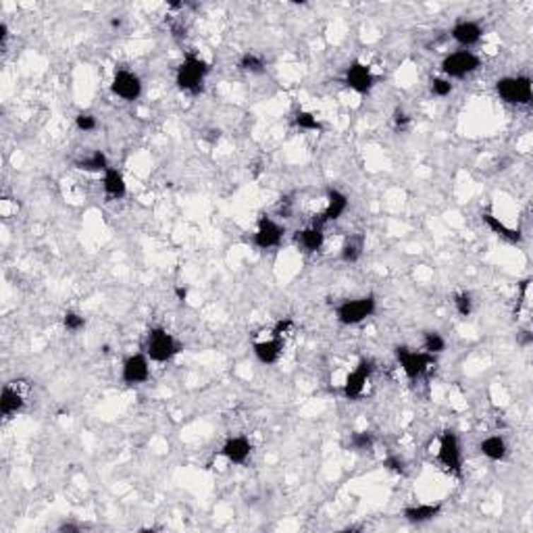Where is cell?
<instances>
[{"instance_id":"6da1fadb","label":"cell","mask_w":533,"mask_h":533,"mask_svg":"<svg viewBox=\"0 0 533 533\" xmlns=\"http://www.w3.org/2000/svg\"><path fill=\"white\" fill-rule=\"evenodd\" d=\"M211 67L209 63L194 54V52H188L182 61V65L177 67V74H175V83L182 92L186 94H200L204 90V81H206V76H209Z\"/></svg>"},{"instance_id":"7a4b0ae2","label":"cell","mask_w":533,"mask_h":533,"mask_svg":"<svg viewBox=\"0 0 533 533\" xmlns=\"http://www.w3.org/2000/svg\"><path fill=\"white\" fill-rule=\"evenodd\" d=\"M496 94L506 105L515 107H527L533 100V83L527 76H508L500 77L496 81Z\"/></svg>"},{"instance_id":"3957f363","label":"cell","mask_w":533,"mask_h":533,"mask_svg":"<svg viewBox=\"0 0 533 533\" xmlns=\"http://www.w3.org/2000/svg\"><path fill=\"white\" fill-rule=\"evenodd\" d=\"M182 352V344L165 327H153L146 336V356L154 363H169Z\"/></svg>"},{"instance_id":"277c9868","label":"cell","mask_w":533,"mask_h":533,"mask_svg":"<svg viewBox=\"0 0 533 533\" xmlns=\"http://www.w3.org/2000/svg\"><path fill=\"white\" fill-rule=\"evenodd\" d=\"M377 310V300L375 296H363V298H352V300H344L336 306V319L342 325H358L363 321H367L369 317H373V312Z\"/></svg>"},{"instance_id":"5b68a950","label":"cell","mask_w":533,"mask_h":533,"mask_svg":"<svg viewBox=\"0 0 533 533\" xmlns=\"http://www.w3.org/2000/svg\"><path fill=\"white\" fill-rule=\"evenodd\" d=\"M396 358L409 380H419L431 367H433V356L427 354L425 350H413L409 346H396Z\"/></svg>"},{"instance_id":"8992f818","label":"cell","mask_w":533,"mask_h":533,"mask_svg":"<svg viewBox=\"0 0 533 533\" xmlns=\"http://www.w3.org/2000/svg\"><path fill=\"white\" fill-rule=\"evenodd\" d=\"M481 67V59L471 50H457L444 57L442 61V74L448 79H462V77L475 74Z\"/></svg>"},{"instance_id":"52a82bcc","label":"cell","mask_w":533,"mask_h":533,"mask_svg":"<svg viewBox=\"0 0 533 533\" xmlns=\"http://www.w3.org/2000/svg\"><path fill=\"white\" fill-rule=\"evenodd\" d=\"M438 460L446 471H450L455 475H462V448H460L458 435L452 429H448L440 435Z\"/></svg>"},{"instance_id":"ba28073f","label":"cell","mask_w":533,"mask_h":533,"mask_svg":"<svg viewBox=\"0 0 533 533\" xmlns=\"http://www.w3.org/2000/svg\"><path fill=\"white\" fill-rule=\"evenodd\" d=\"M121 380L125 385H142L151 380V358L146 352L129 354L121 367Z\"/></svg>"},{"instance_id":"9c48e42d","label":"cell","mask_w":533,"mask_h":533,"mask_svg":"<svg viewBox=\"0 0 533 533\" xmlns=\"http://www.w3.org/2000/svg\"><path fill=\"white\" fill-rule=\"evenodd\" d=\"M111 92L123 102H134L142 96V79L129 69H119L111 81Z\"/></svg>"},{"instance_id":"30bf717a","label":"cell","mask_w":533,"mask_h":533,"mask_svg":"<svg viewBox=\"0 0 533 533\" xmlns=\"http://www.w3.org/2000/svg\"><path fill=\"white\" fill-rule=\"evenodd\" d=\"M371 373H373V363L363 358L344 381V396L346 400H358L365 390H367V383L371 380Z\"/></svg>"},{"instance_id":"8fae6325","label":"cell","mask_w":533,"mask_h":533,"mask_svg":"<svg viewBox=\"0 0 533 533\" xmlns=\"http://www.w3.org/2000/svg\"><path fill=\"white\" fill-rule=\"evenodd\" d=\"M344 81H346V86H348L352 92H356V94H367V92H371V88L375 86L377 77L373 76L371 67H367L365 63L352 61V63L348 65L346 74H344Z\"/></svg>"},{"instance_id":"7c38bea8","label":"cell","mask_w":533,"mask_h":533,"mask_svg":"<svg viewBox=\"0 0 533 533\" xmlns=\"http://www.w3.org/2000/svg\"><path fill=\"white\" fill-rule=\"evenodd\" d=\"M281 240H283V228L277 221H273L271 217L263 215L257 226L254 246L261 250H271V248H277L281 244Z\"/></svg>"},{"instance_id":"4fadbf2b","label":"cell","mask_w":533,"mask_h":533,"mask_svg":"<svg viewBox=\"0 0 533 533\" xmlns=\"http://www.w3.org/2000/svg\"><path fill=\"white\" fill-rule=\"evenodd\" d=\"M252 452V444L246 435H231L221 446V455L228 458L231 464H244Z\"/></svg>"},{"instance_id":"5bb4252c","label":"cell","mask_w":533,"mask_h":533,"mask_svg":"<svg viewBox=\"0 0 533 533\" xmlns=\"http://www.w3.org/2000/svg\"><path fill=\"white\" fill-rule=\"evenodd\" d=\"M348 206H350V200H348V196L344 192L334 190V188L327 190V204H325V211L321 213V219L317 223L323 228L325 223L338 221L344 213L348 211Z\"/></svg>"},{"instance_id":"9a60e30c","label":"cell","mask_w":533,"mask_h":533,"mask_svg":"<svg viewBox=\"0 0 533 533\" xmlns=\"http://www.w3.org/2000/svg\"><path fill=\"white\" fill-rule=\"evenodd\" d=\"M450 36H452V40H455L457 44H460V46L467 50V48H471V46H475V44L481 42L484 30H481V25H479L477 21L464 19V21H458L457 25L452 28Z\"/></svg>"},{"instance_id":"2e32d148","label":"cell","mask_w":533,"mask_h":533,"mask_svg":"<svg viewBox=\"0 0 533 533\" xmlns=\"http://www.w3.org/2000/svg\"><path fill=\"white\" fill-rule=\"evenodd\" d=\"M252 352H254V356H257L259 363H263V365H275V363L281 358V354H283V340L271 336L269 340L254 342Z\"/></svg>"},{"instance_id":"e0dca14e","label":"cell","mask_w":533,"mask_h":533,"mask_svg":"<svg viewBox=\"0 0 533 533\" xmlns=\"http://www.w3.org/2000/svg\"><path fill=\"white\" fill-rule=\"evenodd\" d=\"M23 404H25L23 394L17 387H13L11 383H6L2 387V394H0V413H2V417H6V419L15 417L17 413L23 411Z\"/></svg>"},{"instance_id":"ac0fdd59","label":"cell","mask_w":533,"mask_h":533,"mask_svg":"<svg viewBox=\"0 0 533 533\" xmlns=\"http://www.w3.org/2000/svg\"><path fill=\"white\" fill-rule=\"evenodd\" d=\"M296 242H298V246H300L305 252H308V254L319 252V250L323 248V242H325L323 228H321L319 223H315V226H308V228L300 229V231L296 233Z\"/></svg>"},{"instance_id":"d6986e66","label":"cell","mask_w":533,"mask_h":533,"mask_svg":"<svg viewBox=\"0 0 533 533\" xmlns=\"http://www.w3.org/2000/svg\"><path fill=\"white\" fill-rule=\"evenodd\" d=\"M442 512V504L435 502V504H413V506H406L402 510V517L409 521V523H427V521H433L438 515Z\"/></svg>"},{"instance_id":"ffe728a7","label":"cell","mask_w":533,"mask_h":533,"mask_svg":"<svg viewBox=\"0 0 533 533\" xmlns=\"http://www.w3.org/2000/svg\"><path fill=\"white\" fill-rule=\"evenodd\" d=\"M102 190L111 198V200H121L127 194V184L121 171H117L115 167H109L102 173Z\"/></svg>"},{"instance_id":"44dd1931","label":"cell","mask_w":533,"mask_h":533,"mask_svg":"<svg viewBox=\"0 0 533 533\" xmlns=\"http://www.w3.org/2000/svg\"><path fill=\"white\" fill-rule=\"evenodd\" d=\"M481 221L488 226V228L494 231L496 235H500V238H504L506 242H510V244H517V242H521L523 240V235H521V231L519 229H512L508 228L506 223H502L498 217H494L492 213H481Z\"/></svg>"},{"instance_id":"7402d4cb","label":"cell","mask_w":533,"mask_h":533,"mask_svg":"<svg viewBox=\"0 0 533 533\" xmlns=\"http://www.w3.org/2000/svg\"><path fill=\"white\" fill-rule=\"evenodd\" d=\"M479 452L490 460H504L508 455V446L506 440L502 435H488L481 440L479 444Z\"/></svg>"},{"instance_id":"603a6c76","label":"cell","mask_w":533,"mask_h":533,"mask_svg":"<svg viewBox=\"0 0 533 533\" xmlns=\"http://www.w3.org/2000/svg\"><path fill=\"white\" fill-rule=\"evenodd\" d=\"M76 167L79 171H88V173H105L111 165H109V156L102 151H94V153L81 156L76 160Z\"/></svg>"},{"instance_id":"cb8c5ba5","label":"cell","mask_w":533,"mask_h":533,"mask_svg":"<svg viewBox=\"0 0 533 533\" xmlns=\"http://www.w3.org/2000/svg\"><path fill=\"white\" fill-rule=\"evenodd\" d=\"M423 350L431 356H438L446 350V340L440 332H425L423 334Z\"/></svg>"},{"instance_id":"d4e9b609","label":"cell","mask_w":533,"mask_h":533,"mask_svg":"<svg viewBox=\"0 0 533 533\" xmlns=\"http://www.w3.org/2000/svg\"><path fill=\"white\" fill-rule=\"evenodd\" d=\"M238 65L244 74H263L265 71V59L257 52H244Z\"/></svg>"},{"instance_id":"484cf974","label":"cell","mask_w":533,"mask_h":533,"mask_svg":"<svg viewBox=\"0 0 533 533\" xmlns=\"http://www.w3.org/2000/svg\"><path fill=\"white\" fill-rule=\"evenodd\" d=\"M363 257V238H350L342 246V261L344 263H358Z\"/></svg>"},{"instance_id":"4316f807","label":"cell","mask_w":533,"mask_h":533,"mask_svg":"<svg viewBox=\"0 0 533 533\" xmlns=\"http://www.w3.org/2000/svg\"><path fill=\"white\" fill-rule=\"evenodd\" d=\"M294 123H296V127L298 129H303V131H321L323 129V125H321V121L315 117L312 113H308V111H298L296 117H294Z\"/></svg>"},{"instance_id":"83f0119b","label":"cell","mask_w":533,"mask_h":533,"mask_svg":"<svg viewBox=\"0 0 533 533\" xmlns=\"http://www.w3.org/2000/svg\"><path fill=\"white\" fill-rule=\"evenodd\" d=\"M350 448L354 452H367L373 448V433L369 431H354L350 435Z\"/></svg>"},{"instance_id":"f1b7e54d","label":"cell","mask_w":533,"mask_h":533,"mask_svg":"<svg viewBox=\"0 0 533 533\" xmlns=\"http://www.w3.org/2000/svg\"><path fill=\"white\" fill-rule=\"evenodd\" d=\"M429 90H431V94H433V96H438V98H446V96H450V94H452L455 86H452V81H450L448 77H433V79L429 81Z\"/></svg>"},{"instance_id":"f546056e","label":"cell","mask_w":533,"mask_h":533,"mask_svg":"<svg viewBox=\"0 0 533 533\" xmlns=\"http://www.w3.org/2000/svg\"><path fill=\"white\" fill-rule=\"evenodd\" d=\"M63 325L69 334H77L86 327V319H83V315H79L76 310H67L63 315Z\"/></svg>"},{"instance_id":"4dcf8cb0","label":"cell","mask_w":533,"mask_h":533,"mask_svg":"<svg viewBox=\"0 0 533 533\" xmlns=\"http://www.w3.org/2000/svg\"><path fill=\"white\" fill-rule=\"evenodd\" d=\"M455 308L460 317H469L473 312V300H471V294L469 292H458L455 296Z\"/></svg>"},{"instance_id":"1f68e13d","label":"cell","mask_w":533,"mask_h":533,"mask_svg":"<svg viewBox=\"0 0 533 533\" xmlns=\"http://www.w3.org/2000/svg\"><path fill=\"white\" fill-rule=\"evenodd\" d=\"M76 127L79 131H83V134H90V131H94L96 127H98V121H96V117L92 113H77L76 117Z\"/></svg>"},{"instance_id":"d6a6232c","label":"cell","mask_w":533,"mask_h":533,"mask_svg":"<svg viewBox=\"0 0 533 533\" xmlns=\"http://www.w3.org/2000/svg\"><path fill=\"white\" fill-rule=\"evenodd\" d=\"M409 125H411V117L404 113L402 109H398L394 113V127H396V131H404Z\"/></svg>"},{"instance_id":"836d02e7","label":"cell","mask_w":533,"mask_h":533,"mask_svg":"<svg viewBox=\"0 0 533 533\" xmlns=\"http://www.w3.org/2000/svg\"><path fill=\"white\" fill-rule=\"evenodd\" d=\"M383 467L394 471V473H404V460L398 457H387L383 460Z\"/></svg>"},{"instance_id":"e575fe53","label":"cell","mask_w":533,"mask_h":533,"mask_svg":"<svg viewBox=\"0 0 533 533\" xmlns=\"http://www.w3.org/2000/svg\"><path fill=\"white\" fill-rule=\"evenodd\" d=\"M290 327H292V319H281V321H277V325L273 327V338H281V340H283V336L288 334Z\"/></svg>"},{"instance_id":"d590c367","label":"cell","mask_w":533,"mask_h":533,"mask_svg":"<svg viewBox=\"0 0 533 533\" xmlns=\"http://www.w3.org/2000/svg\"><path fill=\"white\" fill-rule=\"evenodd\" d=\"M6 40H8V28H6V23L2 21V23H0V44L4 46Z\"/></svg>"},{"instance_id":"8d00e7d4","label":"cell","mask_w":533,"mask_h":533,"mask_svg":"<svg viewBox=\"0 0 533 533\" xmlns=\"http://www.w3.org/2000/svg\"><path fill=\"white\" fill-rule=\"evenodd\" d=\"M59 532H79V527L74 525V523H65V525L59 527Z\"/></svg>"}]
</instances>
